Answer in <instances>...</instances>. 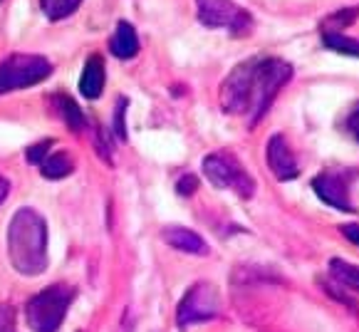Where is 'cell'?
<instances>
[{
	"instance_id": "cell-10",
	"label": "cell",
	"mask_w": 359,
	"mask_h": 332,
	"mask_svg": "<svg viewBox=\"0 0 359 332\" xmlns=\"http://www.w3.org/2000/svg\"><path fill=\"white\" fill-rule=\"evenodd\" d=\"M268 166L275 174V179L290 181L297 176V159L292 154L290 144L283 134H275L268 142Z\"/></svg>"
},
{
	"instance_id": "cell-7",
	"label": "cell",
	"mask_w": 359,
	"mask_h": 332,
	"mask_svg": "<svg viewBox=\"0 0 359 332\" xmlns=\"http://www.w3.org/2000/svg\"><path fill=\"white\" fill-rule=\"evenodd\" d=\"M218 293L211 283H196L194 288L181 298L179 310H176V322L181 327L196 325V322L213 320L218 315Z\"/></svg>"
},
{
	"instance_id": "cell-16",
	"label": "cell",
	"mask_w": 359,
	"mask_h": 332,
	"mask_svg": "<svg viewBox=\"0 0 359 332\" xmlns=\"http://www.w3.org/2000/svg\"><path fill=\"white\" fill-rule=\"evenodd\" d=\"M323 45H325L327 50H332V53L349 55V58H359V40L342 35V32L323 30Z\"/></svg>"
},
{
	"instance_id": "cell-6",
	"label": "cell",
	"mask_w": 359,
	"mask_h": 332,
	"mask_svg": "<svg viewBox=\"0 0 359 332\" xmlns=\"http://www.w3.org/2000/svg\"><path fill=\"white\" fill-rule=\"evenodd\" d=\"M253 67L255 60L241 62L221 85V107L228 114H253Z\"/></svg>"
},
{
	"instance_id": "cell-17",
	"label": "cell",
	"mask_w": 359,
	"mask_h": 332,
	"mask_svg": "<svg viewBox=\"0 0 359 332\" xmlns=\"http://www.w3.org/2000/svg\"><path fill=\"white\" fill-rule=\"evenodd\" d=\"M330 273H332V278L337 280L339 285H344V288L349 290H357L359 293V268L352 263H344V260L339 258H332L330 260Z\"/></svg>"
},
{
	"instance_id": "cell-12",
	"label": "cell",
	"mask_w": 359,
	"mask_h": 332,
	"mask_svg": "<svg viewBox=\"0 0 359 332\" xmlns=\"http://www.w3.org/2000/svg\"><path fill=\"white\" fill-rule=\"evenodd\" d=\"M166 243L181 253H191V255H206L208 253V246L198 233L189 231V228H181V226H169L164 233H161Z\"/></svg>"
},
{
	"instance_id": "cell-5",
	"label": "cell",
	"mask_w": 359,
	"mask_h": 332,
	"mask_svg": "<svg viewBox=\"0 0 359 332\" xmlns=\"http://www.w3.org/2000/svg\"><path fill=\"white\" fill-rule=\"evenodd\" d=\"M203 174L216 189H228L241 196V199H250L255 194V181L243 169V164L228 152L208 154L203 159Z\"/></svg>"
},
{
	"instance_id": "cell-15",
	"label": "cell",
	"mask_w": 359,
	"mask_h": 332,
	"mask_svg": "<svg viewBox=\"0 0 359 332\" xmlns=\"http://www.w3.org/2000/svg\"><path fill=\"white\" fill-rule=\"evenodd\" d=\"M53 107H55V112H57L60 119L67 124L69 132H82V129L87 127L85 114H82V109H79V105L72 100V97H67V95L60 92V95L53 97Z\"/></svg>"
},
{
	"instance_id": "cell-25",
	"label": "cell",
	"mask_w": 359,
	"mask_h": 332,
	"mask_svg": "<svg viewBox=\"0 0 359 332\" xmlns=\"http://www.w3.org/2000/svg\"><path fill=\"white\" fill-rule=\"evenodd\" d=\"M342 236L347 238V241H352L354 246H359V223H347V226H342Z\"/></svg>"
},
{
	"instance_id": "cell-2",
	"label": "cell",
	"mask_w": 359,
	"mask_h": 332,
	"mask_svg": "<svg viewBox=\"0 0 359 332\" xmlns=\"http://www.w3.org/2000/svg\"><path fill=\"white\" fill-rule=\"evenodd\" d=\"M74 298V290L65 283L50 285L32 296L25 305V317L32 332H57L65 315L69 310V303Z\"/></svg>"
},
{
	"instance_id": "cell-13",
	"label": "cell",
	"mask_w": 359,
	"mask_h": 332,
	"mask_svg": "<svg viewBox=\"0 0 359 332\" xmlns=\"http://www.w3.org/2000/svg\"><path fill=\"white\" fill-rule=\"evenodd\" d=\"M109 50H111V55L119 60H132L134 55L139 53V35L132 22L122 20L116 25L114 35H111V40H109Z\"/></svg>"
},
{
	"instance_id": "cell-11",
	"label": "cell",
	"mask_w": 359,
	"mask_h": 332,
	"mask_svg": "<svg viewBox=\"0 0 359 332\" xmlns=\"http://www.w3.org/2000/svg\"><path fill=\"white\" fill-rule=\"evenodd\" d=\"M104 82H107L104 60L100 55H92L85 62L82 77H79V92H82L85 100H100L102 92H104Z\"/></svg>"
},
{
	"instance_id": "cell-8",
	"label": "cell",
	"mask_w": 359,
	"mask_h": 332,
	"mask_svg": "<svg viewBox=\"0 0 359 332\" xmlns=\"http://www.w3.org/2000/svg\"><path fill=\"white\" fill-rule=\"evenodd\" d=\"M196 6H198V20L208 27H231L241 35L250 25V18L233 0H196Z\"/></svg>"
},
{
	"instance_id": "cell-18",
	"label": "cell",
	"mask_w": 359,
	"mask_h": 332,
	"mask_svg": "<svg viewBox=\"0 0 359 332\" xmlns=\"http://www.w3.org/2000/svg\"><path fill=\"white\" fill-rule=\"evenodd\" d=\"M79 6H82V0H40V8H43V13L50 20L69 18Z\"/></svg>"
},
{
	"instance_id": "cell-9",
	"label": "cell",
	"mask_w": 359,
	"mask_h": 332,
	"mask_svg": "<svg viewBox=\"0 0 359 332\" xmlns=\"http://www.w3.org/2000/svg\"><path fill=\"white\" fill-rule=\"evenodd\" d=\"M312 189H315L317 199L325 201V204L332 206V208H337V211H354V204H352V199H349L347 181H344L339 174L327 171V174L315 176Z\"/></svg>"
},
{
	"instance_id": "cell-14",
	"label": "cell",
	"mask_w": 359,
	"mask_h": 332,
	"mask_svg": "<svg viewBox=\"0 0 359 332\" xmlns=\"http://www.w3.org/2000/svg\"><path fill=\"white\" fill-rule=\"evenodd\" d=\"M74 171V159L69 157L65 149H55L50 152L48 157L40 161V174L50 181H57V179H65Z\"/></svg>"
},
{
	"instance_id": "cell-19",
	"label": "cell",
	"mask_w": 359,
	"mask_h": 332,
	"mask_svg": "<svg viewBox=\"0 0 359 332\" xmlns=\"http://www.w3.org/2000/svg\"><path fill=\"white\" fill-rule=\"evenodd\" d=\"M357 18H359V8H342V11L332 13V15L323 22V30H337V27H347V25H352Z\"/></svg>"
},
{
	"instance_id": "cell-20",
	"label": "cell",
	"mask_w": 359,
	"mask_h": 332,
	"mask_svg": "<svg viewBox=\"0 0 359 332\" xmlns=\"http://www.w3.org/2000/svg\"><path fill=\"white\" fill-rule=\"evenodd\" d=\"M53 144L55 142H50V139H45V142H37V144H32V147H27V161L30 164H35V166H40V161H43L45 157H48L50 152H53Z\"/></svg>"
},
{
	"instance_id": "cell-1",
	"label": "cell",
	"mask_w": 359,
	"mask_h": 332,
	"mask_svg": "<svg viewBox=\"0 0 359 332\" xmlns=\"http://www.w3.org/2000/svg\"><path fill=\"white\" fill-rule=\"evenodd\" d=\"M8 258L25 278L48 270V223L35 208H20L8 226Z\"/></svg>"
},
{
	"instance_id": "cell-26",
	"label": "cell",
	"mask_w": 359,
	"mask_h": 332,
	"mask_svg": "<svg viewBox=\"0 0 359 332\" xmlns=\"http://www.w3.org/2000/svg\"><path fill=\"white\" fill-rule=\"evenodd\" d=\"M8 194H11V181L0 174V206H3V201L8 199Z\"/></svg>"
},
{
	"instance_id": "cell-23",
	"label": "cell",
	"mask_w": 359,
	"mask_h": 332,
	"mask_svg": "<svg viewBox=\"0 0 359 332\" xmlns=\"http://www.w3.org/2000/svg\"><path fill=\"white\" fill-rule=\"evenodd\" d=\"M124 112H127V100H119L114 114V132L119 139H127V129H124Z\"/></svg>"
},
{
	"instance_id": "cell-4",
	"label": "cell",
	"mask_w": 359,
	"mask_h": 332,
	"mask_svg": "<svg viewBox=\"0 0 359 332\" xmlns=\"http://www.w3.org/2000/svg\"><path fill=\"white\" fill-rule=\"evenodd\" d=\"M53 74V65L43 55L18 53L0 62V95L15 90H27Z\"/></svg>"
},
{
	"instance_id": "cell-3",
	"label": "cell",
	"mask_w": 359,
	"mask_h": 332,
	"mask_svg": "<svg viewBox=\"0 0 359 332\" xmlns=\"http://www.w3.org/2000/svg\"><path fill=\"white\" fill-rule=\"evenodd\" d=\"M292 77V67L285 60L278 58H265L255 60L253 67V114L250 121H258L260 117L268 112V107L273 105V100L278 97V92L287 85V79Z\"/></svg>"
},
{
	"instance_id": "cell-24",
	"label": "cell",
	"mask_w": 359,
	"mask_h": 332,
	"mask_svg": "<svg viewBox=\"0 0 359 332\" xmlns=\"http://www.w3.org/2000/svg\"><path fill=\"white\" fill-rule=\"evenodd\" d=\"M196 189H198V179H196L194 174L181 176L179 184H176V191H179L181 196H191V194H196Z\"/></svg>"
},
{
	"instance_id": "cell-21",
	"label": "cell",
	"mask_w": 359,
	"mask_h": 332,
	"mask_svg": "<svg viewBox=\"0 0 359 332\" xmlns=\"http://www.w3.org/2000/svg\"><path fill=\"white\" fill-rule=\"evenodd\" d=\"M15 325H18L15 310L8 303H0V332H18Z\"/></svg>"
},
{
	"instance_id": "cell-22",
	"label": "cell",
	"mask_w": 359,
	"mask_h": 332,
	"mask_svg": "<svg viewBox=\"0 0 359 332\" xmlns=\"http://www.w3.org/2000/svg\"><path fill=\"white\" fill-rule=\"evenodd\" d=\"M344 127H347L349 137H352L354 142L359 144V102H357V105L352 107V109H349L347 119H344Z\"/></svg>"
}]
</instances>
